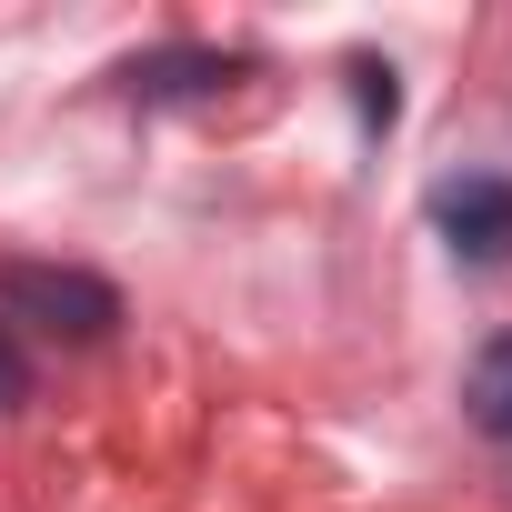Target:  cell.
<instances>
[{
	"label": "cell",
	"instance_id": "cell-1",
	"mask_svg": "<svg viewBox=\"0 0 512 512\" xmlns=\"http://www.w3.org/2000/svg\"><path fill=\"white\" fill-rule=\"evenodd\" d=\"M0 312L51 332V342H111L121 332V292L101 272H71V262H11L0 272Z\"/></svg>",
	"mask_w": 512,
	"mask_h": 512
},
{
	"label": "cell",
	"instance_id": "cell-2",
	"mask_svg": "<svg viewBox=\"0 0 512 512\" xmlns=\"http://www.w3.org/2000/svg\"><path fill=\"white\" fill-rule=\"evenodd\" d=\"M432 231L452 241L462 272H502L512 262V181L502 171H462L432 191Z\"/></svg>",
	"mask_w": 512,
	"mask_h": 512
},
{
	"label": "cell",
	"instance_id": "cell-3",
	"mask_svg": "<svg viewBox=\"0 0 512 512\" xmlns=\"http://www.w3.org/2000/svg\"><path fill=\"white\" fill-rule=\"evenodd\" d=\"M231 71H241L231 51H151V61H131L121 81H131L141 101H191V91H221Z\"/></svg>",
	"mask_w": 512,
	"mask_h": 512
},
{
	"label": "cell",
	"instance_id": "cell-4",
	"mask_svg": "<svg viewBox=\"0 0 512 512\" xmlns=\"http://www.w3.org/2000/svg\"><path fill=\"white\" fill-rule=\"evenodd\" d=\"M462 412H472L482 442H512V332H492V342L472 352V372H462Z\"/></svg>",
	"mask_w": 512,
	"mask_h": 512
},
{
	"label": "cell",
	"instance_id": "cell-5",
	"mask_svg": "<svg viewBox=\"0 0 512 512\" xmlns=\"http://www.w3.org/2000/svg\"><path fill=\"white\" fill-rule=\"evenodd\" d=\"M352 111H362V131H392V121H402V91H392V61H352Z\"/></svg>",
	"mask_w": 512,
	"mask_h": 512
},
{
	"label": "cell",
	"instance_id": "cell-6",
	"mask_svg": "<svg viewBox=\"0 0 512 512\" xmlns=\"http://www.w3.org/2000/svg\"><path fill=\"white\" fill-rule=\"evenodd\" d=\"M0 402H21V362H11V342H0Z\"/></svg>",
	"mask_w": 512,
	"mask_h": 512
}]
</instances>
